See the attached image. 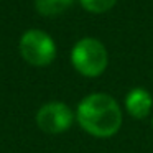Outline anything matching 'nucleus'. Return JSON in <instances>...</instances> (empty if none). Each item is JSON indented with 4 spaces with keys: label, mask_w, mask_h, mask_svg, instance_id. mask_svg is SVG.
Here are the masks:
<instances>
[{
    "label": "nucleus",
    "mask_w": 153,
    "mask_h": 153,
    "mask_svg": "<svg viewBox=\"0 0 153 153\" xmlns=\"http://www.w3.org/2000/svg\"><path fill=\"white\" fill-rule=\"evenodd\" d=\"M18 51L22 59L35 68L50 66L58 54L56 41L50 33L40 28H30L20 36Z\"/></svg>",
    "instance_id": "3"
},
{
    "label": "nucleus",
    "mask_w": 153,
    "mask_h": 153,
    "mask_svg": "<svg viewBox=\"0 0 153 153\" xmlns=\"http://www.w3.org/2000/svg\"><path fill=\"white\" fill-rule=\"evenodd\" d=\"M79 127L97 138H109L122 127L123 114L115 97L105 92H94L82 97L76 109Z\"/></svg>",
    "instance_id": "1"
},
{
    "label": "nucleus",
    "mask_w": 153,
    "mask_h": 153,
    "mask_svg": "<svg viewBox=\"0 0 153 153\" xmlns=\"http://www.w3.org/2000/svg\"><path fill=\"white\" fill-rule=\"evenodd\" d=\"M153 107V96L145 87H132L125 96V110L132 119H146Z\"/></svg>",
    "instance_id": "5"
},
{
    "label": "nucleus",
    "mask_w": 153,
    "mask_h": 153,
    "mask_svg": "<svg viewBox=\"0 0 153 153\" xmlns=\"http://www.w3.org/2000/svg\"><path fill=\"white\" fill-rule=\"evenodd\" d=\"M81 7L89 13H105L115 7L117 0H79Z\"/></svg>",
    "instance_id": "7"
},
{
    "label": "nucleus",
    "mask_w": 153,
    "mask_h": 153,
    "mask_svg": "<svg viewBox=\"0 0 153 153\" xmlns=\"http://www.w3.org/2000/svg\"><path fill=\"white\" fill-rule=\"evenodd\" d=\"M71 64L84 77H99L109 66V53L102 41L86 36L76 41L71 50Z\"/></svg>",
    "instance_id": "2"
},
{
    "label": "nucleus",
    "mask_w": 153,
    "mask_h": 153,
    "mask_svg": "<svg viewBox=\"0 0 153 153\" xmlns=\"http://www.w3.org/2000/svg\"><path fill=\"white\" fill-rule=\"evenodd\" d=\"M74 4V0H35V8L43 17L61 15Z\"/></svg>",
    "instance_id": "6"
},
{
    "label": "nucleus",
    "mask_w": 153,
    "mask_h": 153,
    "mask_svg": "<svg viewBox=\"0 0 153 153\" xmlns=\"http://www.w3.org/2000/svg\"><path fill=\"white\" fill-rule=\"evenodd\" d=\"M152 127H153V117H152Z\"/></svg>",
    "instance_id": "8"
},
{
    "label": "nucleus",
    "mask_w": 153,
    "mask_h": 153,
    "mask_svg": "<svg viewBox=\"0 0 153 153\" xmlns=\"http://www.w3.org/2000/svg\"><path fill=\"white\" fill-rule=\"evenodd\" d=\"M74 120H76V112H73V109L61 100H51L43 104L35 115L36 127L41 132L50 135L69 130Z\"/></svg>",
    "instance_id": "4"
}]
</instances>
